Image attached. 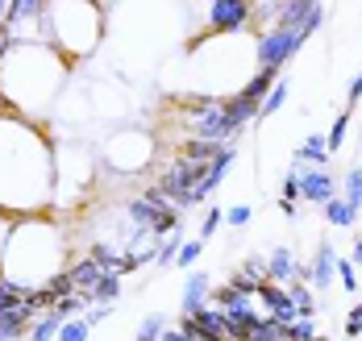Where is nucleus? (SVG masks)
I'll list each match as a JSON object with an SVG mask.
<instances>
[{"instance_id":"f257e3e1","label":"nucleus","mask_w":362,"mask_h":341,"mask_svg":"<svg viewBox=\"0 0 362 341\" xmlns=\"http://www.w3.org/2000/svg\"><path fill=\"white\" fill-rule=\"evenodd\" d=\"M183 125H187V133H192L196 142H217V146L233 142V138L242 133V129L229 121V113H225V104H221V100H217V104H209V109H192Z\"/></svg>"},{"instance_id":"f03ea898","label":"nucleus","mask_w":362,"mask_h":341,"mask_svg":"<svg viewBox=\"0 0 362 341\" xmlns=\"http://www.w3.org/2000/svg\"><path fill=\"white\" fill-rule=\"evenodd\" d=\"M300 46H304V38H300L296 30L271 25V30L258 38V46H254V63H258V71H279L291 54H300Z\"/></svg>"},{"instance_id":"7ed1b4c3","label":"nucleus","mask_w":362,"mask_h":341,"mask_svg":"<svg viewBox=\"0 0 362 341\" xmlns=\"http://www.w3.org/2000/svg\"><path fill=\"white\" fill-rule=\"evenodd\" d=\"M254 8L246 0H213L209 4V25H213V34H242L246 25H250Z\"/></svg>"},{"instance_id":"20e7f679","label":"nucleus","mask_w":362,"mask_h":341,"mask_svg":"<svg viewBox=\"0 0 362 341\" xmlns=\"http://www.w3.org/2000/svg\"><path fill=\"white\" fill-rule=\"evenodd\" d=\"M291 171H296V179H300V200L325 208L329 200L337 196V184H333V175H329V167L317 171V167H296V162H291Z\"/></svg>"},{"instance_id":"39448f33","label":"nucleus","mask_w":362,"mask_h":341,"mask_svg":"<svg viewBox=\"0 0 362 341\" xmlns=\"http://www.w3.org/2000/svg\"><path fill=\"white\" fill-rule=\"evenodd\" d=\"M180 333L187 341H225V321H221V308H200V312H192V316H183L180 321Z\"/></svg>"},{"instance_id":"423d86ee","label":"nucleus","mask_w":362,"mask_h":341,"mask_svg":"<svg viewBox=\"0 0 362 341\" xmlns=\"http://www.w3.org/2000/svg\"><path fill=\"white\" fill-rule=\"evenodd\" d=\"M254 300L267 308V316L271 321H279V325H291V321H300V312H296V304H291V296H288V287H279V283H258V296Z\"/></svg>"},{"instance_id":"0eeeda50","label":"nucleus","mask_w":362,"mask_h":341,"mask_svg":"<svg viewBox=\"0 0 362 341\" xmlns=\"http://www.w3.org/2000/svg\"><path fill=\"white\" fill-rule=\"evenodd\" d=\"M37 316V308L34 304H13V308H4L0 312V341H17V337H25L30 333V321Z\"/></svg>"},{"instance_id":"6e6552de","label":"nucleus","mask_w":362,"mask_h":341,"mask_svg":"<svg viewBox=\"0 0 362 341\" xmlns=\"http://www.w3.org/2000/svg\"><path fill=\"white\" fill-rule=\"evenodd\" d=\"M209 296H213V283H209V275H204V270H192V275H187V283H183L180 312H183V316L200 312V308L209 304Z\"/></svg>"},{"instance_id":"1a4fd4ad","label":"nucleus","mask_w":362,"mask_h":341,"mask_svg":"<svg viewBox=\"0 0 362 341\" xmlns=\"http://www.w3.org/2000/svg\"><path fill=\"white\" fill-rule=\"evenodd\" d=\"M262 266H267V283H296V258H291L288 246H279V250H271L267 258H262Z\"/></svg>"},{"instance_id":"9d476101","label":"nucleus","mask_w":362,"mask_h":341,"mask_svg":"<svg viewBox=\"0 0 362 341\" xmlns=\"http://www.w3.org/2000/svg\"><path fill=\"white\" fill-rule=\"evenodd\" d=\"M325 162H329L325 133H308V138H304V146L296 150V167H317V171H325Z\"/></svg>"},{"instance_id":"9b49d317","label":"nucleus","mask_w":362,"mask_h":341,"mask_svg":"<svg viewBox=\"0 0 362 341\" xmlns=\"http://www.w3.org/2000/svg\"><path fill=\"white\" fill-rule=\"evenodd\" d=\"M333 270H337V250L329 246V241H321V250H317V263H313V287H321V292H329V283H333Z\"/></svg>"},{"instance_id":"f8f14e48","label":"nucleus","mask_w":362,"mask_h":341,"mask_svg":"<svg viewBox=\"0 0 362 341\" xmlns=\"http://www.w3.org/2000/svg\"><path fill=\"white\" fill-rule=\"evenodd\" d=\"M275 83H279V71H254V76L238 88V96H242V100H254V104H262L267 92H271Z\"/></svg>"},{"instance_id":"ddd939ff","label":"nucleus","mask_w":362,"mask_h":341,"mask_svg":"<svg viewBox=\"0 0 362 341\" xmlns=\"http://www.w3.org/2000/svg\"><path fill=\"white\" fill-rule=\"evenodd\" d=\"M117 296H121V279H117V275H100V279H96V287H92V292H83L79 300L92 308V304H112Z\"/></svg>"},{"instance_id":"4468645a","label":"nucleus","mask_w":362,"mask_h":341,"mask_svg":"<svg viewBox=\"0 0 362 341\" xmlns=\"http://www.w3.org/2000/svg\"><path fill=\"white\" fill-rule=\"evenodd\" d=\"M341 200H346V208L358 217L362 213V162H354L350 171H346V191H341Z\"/></svg>"},{"instance_id":"2eb2a0df","label":"nucleus","mask_w":362,"mask_h":341,"mask_svg":"<svg viewBox=\"0 0 362 341\" xmlns=\"http://www.w3.org/2000/svg\"><path fill=\"white\" fill-rule=\"evenodd\" d=\"M246 341H288V325H279V321H271V316H258Z\"/></svg>"},{"instance_id":"dca6fc26","label":"nucleus","mask_w":362,"mask_h":341,"mask_svg":"<svg viewBox=\"0 0 362 341\" xmlns=\"http://www.w3.org/2000/svg\"><path fill=\"white\" fill-rule=\"evenodd\" d=\"M288 88H291L288 79H279V83H275V88L267 92V100L258 104V121H267V116H275L279 109H284V104H288Z\"/></svg>"},{"instance_id":"f3484780","label":"nucleus","mask_w":362,"mask_h":341,"mask_svg":"<svg viewBox=\"0 0 362 341\" xmlns=\"http://www.w3.org/2000/svg\"><path fill=\"white\" fill-rule=\"evenodd\" d=\"M325 221H329L333 229H350L354 221H358V217H354V213L346 208V200H341V196H333V200L325 204Z\"/></svg>"},{"instance_id":"a211bd4d","label":"nucleus","mask_w":362,"mask_h":341,"mask_svg":"<svg viewBox=\"0 0 362 341\" xmlns=\"http://www.w3.org/2000/svg\"><path fill=\"white\" fill-rule=\"evenodd\" d=\"M59 329H63V316L59 312H46V316H37V325L30 329V341H54Z\"/></svg>"},{"instance_id":"6ab92c4d","label":"nucleus","mask_w":362,"mask_h":341,"mask_svg":"<svg viewBox=\"0 0 362 341\" xmlns=\"http://www.w3.org/2000/svg\"><path fill=\"white\" fill-rule=\"evenodd\" d=\"M180 246H183V237H180V229H175L171 237H163V241H158V254H154V263L163 266V270H167V266H175V258H180Z\"/></svg>"},{"instance_id":"aec40b11","label":"nucleus","mask_w":362,"mask_h":341,"mask_svg":"<svg viewBox=\"0 0 362 341\" xmlns=\"http://www.w3.org/2000/svg\"><path fill=\"white\" fill-rule=\"evenodd\" d=\"M350 121H354V116H350V109H346V113L333 121V129L325 133V150H329V154L341 150V142H346V129H350Z\"/></svg>"},{"instance_id":"412c9836","label":"nucleus","mask_w":362,"mask_h":341,"mask_svg":"<svg viewBox=\"0 0 362 341\" xmlns=\"http://www.w3.org/2000/svg\"><path fill=\"white\" fill-rule=\"evenodd\" d=\"M288 296H291V304H296L300 316H313V312H317V300H313V292H308L304 283H288Z\"/></svg>"},{"instance_id":"4be33fe9","label":"nucleus","mask_w":362,"mask_h":341,"mask_svg":"<svg viewBox=\"0 0 362 341\" xmlns=\"http://www.w3.org/2000/svg\"><path fill=\"white\" fill-rule=\"evenodd\" d=\"M163 333H167V316L150 312V316L142 321V329H138V337H134V341H158Z\"/></svg>"},{"instance_id":"5701e85b","label":"nucleus","mask_w":362,"mask_h":341,"mask_svg":"<svg viewBox=\"0 0 362 341\" xmlns=\"http://www.w3.org/2000/svg\"><path fill=\"white\" fill-rule=\"evenodd\" d=\"M233 275H238V279H250V283H262V279H267V266H262V258H246Z\"/></svg>"},{"instance_id":"b1692460","label":"nucleus","mask_w":362,"mask_h":341,"mask_svg":"<svg viewBox=\"0 0 362 341\" xmlns=\"http://www.w3.org/2000/svg\"><path fill=\"white\" fill-rule=\"evenodd\" d=\"M337 279H341V292H358V270L346 263V258H337V270H333Z\"/></svg>"},{"instance_id":"393cba45","label":"nucleus","mask_w":362,"mask_h":341,"mask_svg":"<svg viewBox=\"0 0 362 341\" xmlns=\"http://www.w3.org/2000/svg\"><path fill=\"white\" fill-rule=\"evenodd\" d=\"M88 325L83 321H63V329H59V341H88Z\"/></svg>"},{"instance_id":"a878e982","label":"nucleus","mask_w":362,"mask_h":341,"mask_svg":"<svg viewBox=\"0 0 362 341\" xmlns=\"http://www.w3.org/2000/svg\"><path fill=\"white\" fill-rule=\"evenodd\" d=\"M221 225H225V213H221V208H209V213H204V225H200V241H209Z\"/></svg>"},{"instance_id":"bb28decb","label":"nucleus","mask_w":362,"mask_h":341,"mask_svg":"<svg viewBox=\"0 0 362 341\" xmlns=\"http://www.w3.org/2000/svg\"><path fill=\"white\" fill-rule=\"evenodd\" d=\"M200 250H204V241H200V237H196V241H183V246H180V258H175V266H196Z\"/></svg>"},{"instance_id":"cd10ccee","label":"nucleus","mask_w":362,"mask_h":341,"mask_svg":"<svg viewBox=\"0 0 362 341\" xmlns=\"http://www.w3.org/2000/svg\"><path fill=\"white\" fill-rule=\"evenodd\" d=\"M362 337V304L350 308V316H346V341H358Z\"/></svg>"},{"instance_id":"c85d7f7f","label":"nucleus","mask_w":362,"mask_h":341,"mask_svg":"<svg viewBox=\"0 0 362 341\" xmlns=\"http://www.w3.org/2000/svg\"><path fill=\"white\" fill-rule=\"evenodd\" d=\"M250 221V204H233L229 213H225V225H233V229H242Z\"/></svg>"},{"instance_id":"c756f323","label":"nucleus","mask_w":362,"mask_h":341,"mask_svg":"<svg viewBox=\"0 0 362 341\" xmlns=\"http://www.w3.org/2000/svg\"><path fill=\"white\" fill-rule=\"evenodd\" d=\"M296 196H300V179H296V171L284 175V204H296Z\"/></svg>"},{"instance_id":"7c9ffc66","label":"nucleus","mask_w":362,"mask_h":341,"mask_svg":"<svg viewBox=\"0 0 362 341\" xmlns=\"http://www.w3.org/2000/svg\"><path fill=\"white\" fill-rule=\"evenodd\" d=\"M346 100H350V109H354V104L362 100V71L354 76V83H350V92H346Z\"/></svg>"},{"instance_id":"2f4dec72","label":"nucleus","mask_w":362,"mask_h":341,"mask_svg":"<svg viewBox=\"0 0 362 341\" xmlns=\"http://www.w3.org/2000/svg\"><path fill=\"white\" fill-rule=\"evenodd\" d=\"M350 266H362V237H354V254H350Z\"/></svg>"},{"instance_id":"473e14b6","label":"nucleus","mask_w":362,"mask_h":341,"mask_svg":"<svg viewBox=\"0 0 362 341\" xmlns=\"http://www.w3.org/2000/svg\"><path fill=\"white\" fill-rule=\"evenodd\" d=\"M8 8H13V4H4V0H0V30H8Z\"/></svg>"},{"instance_id":"72a5a7b5","label":"nucleus","mask_w":362,"mask_h":341,"mask_svg":"<svg viewBox=\"0 0 362 341\" xmlns=\"http://www.w3.org/2000/svg\"><path fill=\"white\" fill-rule=\"evenodd\" d=\"M358 292H362V279H358Z\"/></svg>"}]
</instances>
